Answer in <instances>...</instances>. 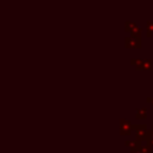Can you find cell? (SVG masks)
<instances>
[{"label":"cell","mask_w":153,"mask_h":153,"mask_svg":"<svg viewBox=\"0 0 153 153\" xmlns=\"http://www.w3.org/2000/svg\"><path fill=\"white\" fill-rule=\"evenodd\" d=\"M133 129L136 134V140L140 141H145L146 140V135H147V127L146 124H134Z\"/></svg>","instance_id":"6da1fadb"},{"label":"cell","mask_w":153,"mask_h":153,"mask_svg":"<svg viewBox=\"0 0 153 153\" xmlns=\"http://www.w3.org/2000/svg\"><path fill=\"white\" fill-rule=\"evenodd\" d=\"M133 126L134 124H131L130 121L122 118L121 122H120V134L121 135H126V136L130 135V133L133 130Z\"/></svg>","instance_id":"7a4b0ae2"},{"label":"cell","mask_w":153,"mask_h":153,"mask_svg":"<svg viewBox=\"0 0 153 153\" xmlns=\"http://www.w3.org/2000/svg\"><path fill=\"white\" fill-rule=\"evenodd\" d=\"M126 31L127 32H130L131 36L134 37H140L141 36V29L133 22H126Z\"/></svg>","instance_id":"3957f363"},{"label":"cell","mask_w":153,"mask_h":153,"mask_svg":"<svg viewBox=\"0 0 153 153\" xmlns=\"http://www.w3.org/2000/svg\"><path fill=\"white\" fill-rule=\"evenodd\" d=\"M124 43H126L127 48H141V38L140 37L128 36V37H126Z\"/></svg>","instance_id":"277c9868"},{"label":"cell","mask_w":153,"mask_h":153,"mask_svg":"<svg viewBox=\"0 0 153 153\" xmlns=\"http://www.w3.org/2000/svg\"><path fill=\"white\" fill-rule=\"evenodd\" d=\"M135 117L137 120H145L147 117V109L146 108H137L135 111Z\"/></svg>","instance_id":"5b68a950"},{"label":"cell","mask_w":153,"mask_h":153,"mask_svg":"<svg viewBox=\"0 0 153 153\" xmlns=\"http://www.w3.org/2000/svg\"><path fill=\"white\" fill-rule=\"evenodd\" d=\"M130 63L136 68V69H143V60L142 59H133L130 61Z\"/></svg>","instance_id":"8992f818"},{"label":"cell","mask_w":153,"mask_h":153,"mask_svg":"<svg viewBox=\"0 0 153 153\" xmlns=\"http://www.w3.org/2000/svg\"><path fill=\"white\" fill-rule=\"evenodd\" d=\"M152 68H153V62H152V60H151V59H145V60H143V69L149 71V69H152Z\"/></svg>","instance_id":"52a82bcc"},{"label":"cell","mask_w":153,"mask_h":153,"mask_svg":"<svg viewBox=\"0 0 153 153\" xmlns=\"http://www.w3.org/2000/svg\"><path fill=\"white\" fill-rule=\"evenodd\" d=\"M146 29H147V32H146L147 37H151L153 35V22H147Z\"/></svg>","instance_id":"ba28073f"},{"label":"cell","mask_w":153,"mask_h":153,"mask_svg":"<svg viewBox=\"0 0 153 153\" xmlns=\"http://www.w3.org/2000/svg\"><path fill=\"white\" fill-rule=\"evenodd\" d=\"M147 143L153 145V126H152V130H147V135H146V140Z\"/></svg>","instance_id":"9c48e42d"},{"label":"cell","mask_w":153,"mask_h":153,"mask_svg":"<svg viewBox=\"0 0 153 153\" xmlns=\"http://www.w3.org/2000/svg\"><path fill=\"white\" fill-rule=\"evenodd\" d=\"M151 143H146L145 146H142V153H152V149H151Z\"/></svg>","instance_id":"30bf717a"},{"label":"cell","mask_w":153,"mask_h":153,"mask_svg":"<svg viewBox=\"0 0 153 153\" xmlns=\"http://www.w3.org/2000/svg\"><path fill=\"white\" fill-rule=\"evenodd\" d=\"M147 103H151V104L153 105V98H152V97H148V98H147Z\"/></svg>","instance_id":"8fae6325"}]
</instances>
